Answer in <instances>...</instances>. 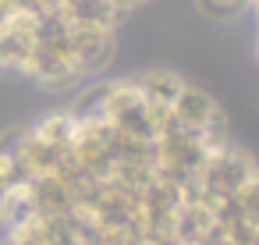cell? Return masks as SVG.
<instances>
[{
  "mask_svg": "<svg viewBox=\"0 0 259 245\" xmlns=\"http://www.w3.org/2000/svg\"><path fill=\"white\" fill-rule=\"evenodd\" d=\"M11 15H15V11H11V8H8V4H4V0H0V25H4V22H8V18H11Z\"/></svg>",
  "mask_w": 259,
  "mask_h": 245,
  "instance_id": "cell-10",
  "label": "cell"
},
{
  "mask_svg": "<svg viewBox=\"0 0 259 245\" xmlns=\"http://www.w3.org/2000/svg\"><path fill=\"white\" fill-rule=\"evenodd\" d=\"M255 171H259V164H255L248 153H241V149H234L231 142H224V146H217V149L206 156V164H202L199 174L192 178V188H195L202 199L220 202V199L234 195Z\"/></svg>",
  "mask_w": 259,
  "mask_h": 245,
  "instance_id": "cell-2",
  "label": "cell"
},
{
  "mask_svg": "<svg viewBox=\"0 0 259 245\" xmlns=\"http://www.w3.org/2000/svg\"><path fill=\"white\" fill-rule=\"evenodd\" d=\"M135 78V86L142 89V96L156 107V110H163V114H170V107H174V100L181 96V89L188 86L178 71H170V68H149V71H139V75H132Z\"/></svg>",
  "mask_w": 259,
  "mask_h": 245,
  "instance_id": "cell-6",
  "label": "cell"
},
{
  "mask_svg": "<svg viewBox=\"0 0 259 245\" xmlns=\"http://www.w3.org/2000/svg\"><path fill=\"white\" fill-rule=\"evenodd\" d=\"M114 4H117V8H121V11L128 15V11H135V8H142V4H146V0H114Z\"/></svg>",
  "mask_w": 259,
  "mask_h": 245,
  "instance_id": "cell-9",
  "label": "cell"
},
{
  "mask_svg": "<svg viewBox=\"0 0 259 245\" xmlns=\"http://www.w3.org/2000/svg\"><path fill=\"white\" fill-rule=\"evenodd\" d=\"M32 43H36V11H15L0 25V71L25 75V64L32 57Z\"/></svg>",
  "mask_w": 259,
  "mask_h": 245,
  "instance_id": "cell-3",
  "label": "cell"
},
{
  "mask_svg": "<svg viewBox=\"0 0 259 245\" xmlns=\"http://www.w3.org/2000/svg\"><path fill=\"white\" fill-rule=\"evenodd\" d=\"M199 11L217 18V22H231V18H241L245 11H252L255 0H195Z\"/></svg>",
  "mask_w": 259,
  "mask_h": 245,
  "instance_id": "cell-7",
  "label": "cell"
},
{
  "mask_svg": "<svg viewBox=\"0 0 259 245\" xmlns=\"http://www.w3.org/2000/svg\"><path fill=\"white\" fill-rule=\"evenodd\" d=\"M107 121L121 135H128V139L156 142V135L163 132L167 114L156 110L142 96V89L135 86V78H110V86H107Z\"/></svg>",
  "mask_w": 259,
  "mask_h": 245,
  "instance_id": "cell-1",
  "label": "cell"
},
{
  "mask_svg": "<svg viewBox=\"0 0 259 245\" xmlns=\"http://www.w3.org/2000/svg\"><path fill=\"white\" fill-rule=\"evenodd\" d=\"M54 8L78 29H117L124 22V11L114 0H57Z\"/></svg>",
  "mask_w": 259,
  "mask_h": 245,
  "instance_id": "cell-5",
  "label": "cell"
},
{
  "mask_svg": "<svg viewBox=\"0 0 259 245\" xmlns=\"http://www.w3.org/2000/svg\"><path fill=\"white\" fill-rule=\"evenodd\" d=\"M217 227L231 231V227H252L259 231V171L227 199L217 202Z\"/></svg>",
  "mask_w": 259,
  "mask_h": 245,
  "instance_id": "cell-4",
  "label": "cell"
},
{
  "mask_svg": "<svg viewBox=\"0 0 259 245\" xmlns=\"http://www.w3.org/2000/svg\"><path fill=\"white\" fill-rule=\"evenodd\" d=\"M15 185H22L18 178H15V171H11V164L4 160V156H0V206H4V199L11 195V188Z\"/></svg>",
  "mask_w": 259,
  "mask_h": 245,
  "instance_id": "cell-8",
  "label": "cell"
}]
</instances>
